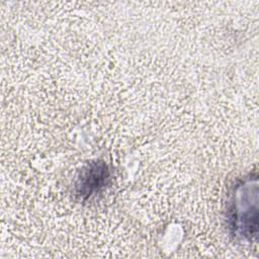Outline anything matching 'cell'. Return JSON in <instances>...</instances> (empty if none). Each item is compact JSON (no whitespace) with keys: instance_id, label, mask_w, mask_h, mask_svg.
<instances>
[{"instance_id":"cell-1","label":"cell","mask_w":259,"mask_h":259,"mask_svg":"<svg viewBox=\"0 0 259 259\" xmlns=\"http://www.w3.org/2000/svg\"><path fill=\"white\" fill-rule=\"evenodd\" d=\"M251 183L245 182L237 190L231 209V225L235 233L251 239L257 233V207L252 205Z\"/></svg>"},{"instance_id":"cell-2","label":"cell","mask_w":259,"mask_h":259,"mask_svg":"<svg viewBox=\"0 0 259 259\" xmlns=\"http://www.w3.org/2000/svg\"><path fill=\"white\" fill-rule=\"evenodd\" d=\"M107 178L108 170L106 165L102 162H93L81 172L76 183L77 194L83 199L91 196L103 187Z\"/></svg>"}]
</instances>
